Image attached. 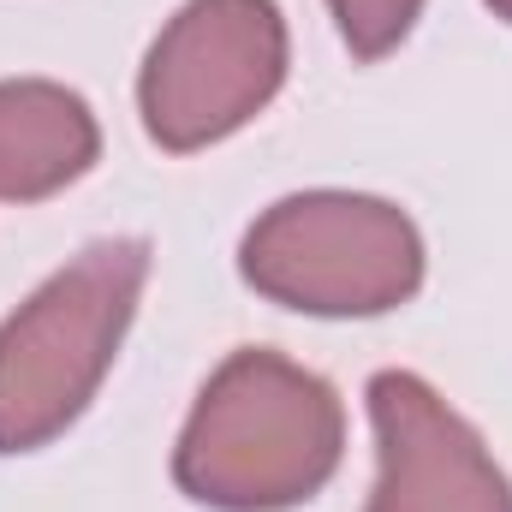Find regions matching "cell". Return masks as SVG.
I'll return each instance as SVG.
<instances>
[{"instance_id":"cell-5","label":"cell","mask_w":512,"mask_h":512,"mask_svg":"<svg viewBox=\"0 0 512 512\" xmlns=\"http://www.w3.org/2000/svg\"><path fill=\"white\" fill-rule=\"evenodd\" d=\"M376 489L364 512H512V483L483 435L411 370L370 376Z\"/></svg>"},{"instance_id":"cell-4","label":"cell","mask_w":512,"mask_h":512,"mask_svg":"<svg viewBox=\"0 0 512 512\" xmlns=\"http://www.w3.org/2000/svg\"><path fill=\"white\" fill-rule=\"evenodd\" d=\"M286 18L274 0H185L137 72L143 131L173 149H209L245 131L286 84Z\"/></svg>"},{"instance_id":"cell-1","label":"cell","mask_w":512,"mask_h":512,"mask_svg":"<svg viewBox=\"0 0 512 512\" xmlns=\"http://www.w3.org/2000/svg\"><path fill=\"white\" fill-rule=\"evenodd\" d=\"M340 447V393L268 346H245L197 393L173 447V483L215 512H286L328 489Z\"/></svg>"},{"instance_id":"cell-6","label":"cell","mask_w":512,"mask_h":512,"mask_svg":"<svg viewBox=\"0 0 512 512\" xmlns=\"http://www.w3.org/2000/svg\"><path fill=\"white\" fill-rule=\"evenodd\" d=\"M102 155L90 102L48 78H0V203H42Z\"/></svg>"},{"instance_id":"cell-3","label":"cell","mask_w":512,"mask_h":512,"mask_svg":"<svg viewBox=\"0 0 512 512\" xmlns=\"http://www.w3.org/2000/svg\"><path fill=\"white\" fill-rule=\"evenodd\" d=\"M239 274L298 316H387L423 286V239L387 197L298 191L251 221Z\"/></svg>"},{"instance_id":"cell-2","label":"cell","mask_w":512,"mask_h":512,"mask_svg":"<svg viewBox=\"0 0 512 512\" xmlns=\"http://www.w3.org/2000/svg\"><path fill=\"white\" fill-rule=\"evenodd\" d=\"M143 286L149 245L102 239L0 322V453H36L90 411L126 346Z\"/></svg>"},{"instance_id":"cell-8","label":"cell","mask_w":512,"mask_h":512,"mask_svg":"<svg viewBox=\"0 0 512 512\" xmlns=\"http://www.w3.org/2000/svg\"><path fill=\"white\" fill-rule=\"evenodd\" d=\"M483 6H489L495 18H507V24H512V0H483Z\"/></svg>"},{"instance_id":"cell-7","label":"cell","mask_w":512,"mask_h":512,"mask_svg":"<svg viewBox=\"0 0 512 512\" xmlns=\"http://www.w3.org/2000/svg\"><path fill=\"white\" fill-rule=\"evenodd\" d=\"M328 12H334L340 42L358 60H382V54H393L411 36L423 0H328Z\"/></svg>"}]
</instances>
